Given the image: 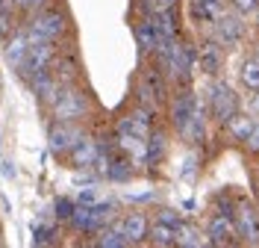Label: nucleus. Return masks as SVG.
<instances>
[{
	"mask_svg": "<svg viewBox=\"0 0 259 248\" xmlns=\"http://www.w3.org/2000/svg\"><path fill=\"white\" fill-rule=\"evenodd\" d=\"M162 154H165V136H153L150 142H147V160H159Z\"/></svg>",
	"mask_w": 259,
	"mask_h": 248,
	"instance_id": "22",
	"label": "nucleus"
},
{
	"mask_svg": "<svg viewBox=\"0 0 259 248\" xmlns=\"http://www.w3.org/2000/svg\"><path fill=\"white\" fill-rule=\"evenodd\" d=\"M27 50H30V42H27V36L24 33H12L9 36V42H6V59H9V65L12 68L24 65Z\"/></svg>",
	"mask_w": 259,
	"mask_h": 248,
	"instance_id": "16",
	"label": "nucleus"
},
{
	"mask_svg": "<svg viewBox=\"0 0 259 248\" xmlns=\"http://www.w3.org/2000/svg\"><path fill=\"white\" fill-rule=\"evenodd\" d=\"M30 83H32V95H35V100L45 103V107H50V103L56 100V95H59V80L50 74L48 68L35 71V74L30 77Z\"/></svg>",
	"mask_w": 259,
	"mask_h": 248,
	"instance_id": "6",
	"label": "nucleus"
},
{
	"mask_svg": "<svg viewBox=\"0 0 259 248\" xmlns=\"http://www.w3.org/2000/svg\"><path fill=\"white\" fill-rule=\"evenodd\" d=\"M194 174V157H189L186 160V168H183V178H192Z\"/></svg>",
	"mask_w": 259,
	"mask_h": 248,
	"instance_id": "30",
	"label": "nucleus"
},
{
	"mask_svg": "<svg viewBox=\"0 0 259 248\" xmlns=\"http://www.w3.org/2000/svg\"><path fill=\"white\" fill-rule=\"evenodd\" d=\"M233 228H236V236H242L244 242H259V213H256V207L242 204L239 213H236V219H233Z\"/></svg>",
	"mask_w": 259,
	"mask_h": 248,
	"instance_id": "5",
	"label": "nucleus"
},
{
	"mask_svg": "<svg viewBox=\"0 0 259 248\" xmlns=\"http://www.w3.org/2000/svg\"><path fill=\"white\" fill-rule=\"evenodd\" d=\"M71 213H74V201H68V198L56 201V219H59V222H68Z\"/></svg>",
	"mask_w": 259,
	"mask_h": 248,
	"instance_id": "25",
	"label": "nucleus"
},
{
	"mask_svg": "<svg viewBox=\"0 0 259 248\" xmlns=\"http://www.w3.org/2000/svg\"><path fill=\"white\" fill-rule=\"evenodd\" d=\"M147 239L159 248H174L177 245V228L162 225V222H153V225L147 228Z\"/></svg>",
	"mask_w": 259,
	"mask_h": 248,
	"instance_id": "17",
	"label": "nucleus"
},
{
	"mask_svg": "<svg viewBox=\"0 0 259 248\" xmlns=\"http://www.w3.org/2000/svg\"><path fill=\"white\" fill-rule=\"evenodd\" d=\"M212 24H215V39H218L221 48H236V45L244 39V24L239 21V18L221 15L218 21H212Z\"/></svg>",
	"mask_w": 259,
	"mask_h": 248,
	"instance_id": "7",
	"label": "nucleus"
},
{
	"mask_svg": "<svg viewBox=\"0 0 259 248\" xmlns=\"http://www.w3.org/2000/svg\"><path fill=\"white\" fill-rule=\"evenodd\" d=\"M242 86H247L250 92H259V59H244L242 71H239Z\"/></svg>",
	"mask_w": 259,
	"mask_h": 248,
	"instance_id": "20",
	"label": "nucleus"
},
{
	"mask_svg": "<svg viewBox=\"0 0 259 248\" xmlns=\"http://www.w3.org/2000/svg\"><path fill=\"white\" fill-rule=\"evenodd\" d=\"M194 107H197V98H194L192 92H180L177 100H174V107H171V121H174V127H177V133L186 127V121L192 118Z\"/></svg>",
	"mask_w": 259,
	"mask_h": 248,
	"instance_id": "13",
	"label": "nucleus"
},
{
	"mask_svg": "<svg viewBox=\"0 0 259 248\" xmlns=\"http://www.w3.org/2000/svg\"><path fill=\"white\" fill-rule=\"evenodd\" d=\"M77 139H82V130L77 127V121H56L48 133V142L53 154H68Z\"/></svg>",
	"mask_w": 259,
	"mask_h": 248,
	"instance_id": "4",
	"label": "nucleus"
},
{
	"mask_svg": "<svg viewBox=\"0 0 259 248\" xmlns=\"http://www.w3.org/2000/svg\"><path fill=\"white\" fill-rule=\"evenodd\" d=\"M206 242H209L206 233H200L194 225H183V222L177 225V245L180 248H200V245H206Z\"/></svg>",
	"mask_w": 259,
	"mask_h": 248,
	"instance_id": "18",
	"label": "nucleus"
},
{
	"mask_svg": "<svg viewBox=\"0 0 259 248\" xmlns=\"http://www.w3.org/2000/svg\"><path fill=\"white\" fill-rule=\"evenodd\" d=\"M180 136H183L189 145H200V142L206 139V116H203V107H200V103L194 107L192 118L186 121V127L180 130Z\"/></svg>",
	"mask_w": 259,
	"mask_h": 248,
	"instance_id": "12",
	"label": "nucleus"
},
{
	"mask_svg": "<svg viewBox=\"0 0 259 248\" xmlns=\"http://www.w3.org/2000/svg\"><path fill=\"white\" fill-rule=\"evenodd\" d=\"M236 236V228H233V216L218 213L209 219V228H206V239L212 245H221V242H230Z\"/></svg>",
	"mask_w": 259,
	"mask_h": 248,
	"instance_id": "9",
	"label": "nucleus"
},
{
	"mask_svg": "<svg viewBox=\"0 0 259 248\" xmlns=\"http://www.w3.org/2000/svg\"><path fill=\"white\" fill-rule=\"evenodd\" d=\"M12 24H15L12 9L9 6H0V36H12Z\"/></svg>",
	"mask_w": 259,
	"mask_h": 248,
	"instance_id": "23",
	"label": "nucleus"
},
{
	"mask_svg": "<svg viewBox=\"0 0 259 248\" xmlns=\"http://www.w3.org/2000/svg\"><path fill=\"white\" fill-rule=\"evenodd\" d=\"M0 6H6V0H0Z\"/></svg>",
	"mask_w": 259,
	"mask_h": 248,
	"instance_id": "34",
	"label": "nucleus"
},
{
	"mask_svg": "<svg viewBox=\"0 0 259 248\" xmlns=\"http://www.w3.org/2000/svg\"><path fill=\"white\" fill-rule=\"evenodd\" d=\"M24 6H27V9H45V6H48V0H27Z\"/></svg>",
	"mask_w": 259,
	"mask_h": 248,
	"instance_id": "31",
	"label": "nucleus"
},
{
	"mask_svg": "<svg viewBox=\"0 0 259 248\" xmlns=\"http://www.w3.org/2000/svg\"><path fill=\"white\" fill-rule=\"evenodd\" d=\"M50 107H53L56 121H80L85 116V110H89V98L80 89H59V95Z\"/></svg>",
	"mask_w": 259,
	"mask_h": 248,
	"instance_id": "1",
	"label": "nucleus"
},
{
	"mask_svg": "<svg viewBox=\"0 0 259 248\" xmlns=\"http://www.w3.org/2000/svg\"><path fill=\"white\" fill-rule=\"evenodd\" d=\"M239 110V95L227 86V83H212V95H209V113L218 124H224L227 118Z\"/></svg>",
	"mask_w": 259,
	"mask_h": 248,
	"instance_id": "2",
	"label": "nucleus"
},
{
	"mask_svg": "<svg viewBox=\"0 0 259 248\" xmlns=\"http://www.w3.org/2000/svg\"><path fill=\"white\" fill-rule=\"evenodd\" d=\"M130 174H133V171H130V165L121 163V160L109 163V168H106V178H109V181H127Z\"/></svg>",
	"mask_w": 259,
	"mask_h": 248,
	"instance_id": "21",
	"label": "nucleus"
},
{
	"mask_svg": "<svg viewBox=\"0 0 259 248\" xmlns=\"http://www.w3.org/2000/svg\"><path fill=\"white\" fill-rule=\"evenodd\" d=\"M197 65H200V71H203V74L215 77V74L221 71V65H224V53H221V45H218V42H209V45H203V48L197 50Z\"/></svg>",
	"mask_w": 259,
	"mask_h": 248,
	"instance_id": "11",
	"label": "nucleus"
},
{
	"mask_svg": "<svg viewBox=\"0 0 259 248\" xmlns=\"http://www.w3.org/2000/svg\"><path fill=\"white\" fill-rule=\"evenodd\" d=\"M256 213H259V210H256Z\"/></svg>",
	"mask_w": 259,
	"mask_h": 248,
	"instance_id": "35",
	"label": "nucleus"
},
{
	"mask_svg": "<svg viewBox=\"0 0 259 248\" xmlns=\"http://www.w3.org/2000/svg\"><path fill=\"white\" fill-rule=\"evenodd\" d=\"M253 124H256V118L250 116V113H242V110H236V113H233V116H230V118L224 121L227 133H230V136H233L236 142H244Z\"/></svg>",
	"mask_w": 259,
	"mask_h": 248,
	"instance_id": "14",
	"label": "nucleus"
},
{
	"mask_svg": "<svg viewBox=\"0 0 259 248\" xmlns=\"http://www.w3.org/2000/svg\"><path fill=\"white\" fill-rule=\"evenodd\" d=\"M30 27H32L38 36H41V39L56 42L59 36L68 33V18H65V12H59V9H45V12L35 18Z\"/></svg>",
	"mask_w": 259,
	"mask_h": 248,
	"instance_id": "3",
	"label": "nucleus"
},
{
	"mask_svg": "<svg viewBox=\"0 0 259 248\" xmlns=\"http://www.w3.org/2000/svg\"><path fill=\"white\" fill-rule=\"evenodd\" d=\"M233 9H236L239 15H253L259 9V0H233Z\"/></svg>",
	"mask_w": 259,
	"mask_h": 248,
	"instance_id": "24",
	"label": "nucleus"
},
{
	"mask_svg": "<svg viewBox=\"0 0 259 248\" xmlns=\"http://www.w3.org/2000/svg\"><path fill=\"white\" fill-rule=\"evenodd\" d=\"M12 3H15V6H24V3H27V0H12Z\"/></svg>",
	"mask_w": 259,
	"mask_h": 248,
	"instance_id": "32",
	"label": "nucleus"
},
{
	"mask_svg": "<svg viewBox=\"0 0 259 248\" xmlns=\"http://www.w3.org/2000/svg\"><path fill=\"white\" fill-rule=\"evenodd\" d=\"M253 15H256V27H259V9H256V12H253Z\"/></svg>",
	"mask_w": 259,
	"mask_h": 248,
	"instance_id": "33",
	"label": "nucleus"
},
{
	"mask_svg": "<svg viewBox=\"0 0 259 248\" xmlns=\"http://www.w3.org/2000/svg\"><path fill=\"white\" fill-rule=\"evenodd\" d=\"M153 6H156V9H174L177 0H153Z\"/></svg>",
	"mask_w": 259,
	"mask_h": 248,
	"instance_id": "29",
	"label": "nucleus"
},
{
	"mask_svg": "<svg viewBox=\"0 0 259 248\" xmlns=\"http://www.w3.org/2000/svg\"><path fill=\"white\" fill-rule=\"evenodd\" d=\"M97 245L103 248H127V236H124V231H121V225H115V228H103L100 231V239H97Z\"/></svg>",
	"mask_w": 259,
	"mask_h": 248,
	"instance_id": "19",
	"label": "nucleus"
},
{
	"mask_svg": "<svg viewBox=\"0 0 259 248\" xmlns=\"http://www.w3.org/2000/svg\"><path fill=\"white\" fill-rule=\"evenodd\" d=\"M242 145L250 151V154H259V124H253V127H250V133H247V139H244Z\"/></svg>",
	"mask_w": 259,
	"mask_h": 248,
	"instance_id": "27",
	"label": "nucleus"
},
{
	"mask_svg": "<svg viewBox=\"0 0 259 248\" xmlns=\"http://www.w3.org/2000/svg\"><path fill=\"white\" fill-rule=\"evenodd\" d=\"M95 201H97L95 189H82V192H80V204H95Z\"/></svg>",
	"mask_w": 259,
	"mask_h": 248,
	"instance_id": "28",
	"label": "nucleus"
},
{
	"mask_svg": "<svg viewBox=\"0 0 259 248\" xmlns=\"http://www.w3.org/2000/svg\"><path fill=\"white\" fill-rule=\"evenodd\" d=\"M136 42H139V48L145 50V53H165V42H162L159 27H156L153 18H145L136 27Z\"/></svg>",
	"mask_w": 259,
	"mask_h": 248,
	"instance_id": "8",
	"label": "nucleus"
},
{
	"mask_svg": "<svg viewBox=\"0 0 259 248\" xmlns=\"http://www.w3.org/2000/svg\"><path fill=\"white\" fill-rule=\"evenodd\" d=\"M156 222L177 228V225H180V213H177V210H171V207H162V210H159V219H156Z\"/></svg>",
	"mask_w": 259,
	"mask_h": 248,
	"instance_id": "26",
	"label": "nucleus"
},
{
	"mask_svg": "<svg viewBox=\"0 0 259 248\" xmlns=\"http://www.w3.org/2000/svg\"><path fill=\"white\" fill-rule=\"evenodd\" d=\"M147 228H150V222H147L145 213H127L124 216V222H121V231H124V236H127L130 245L145 242L147 239Z\"/></svg>",
	"mask_w": 259,
	"mask_h": 248,
	"instance_id": "10",
	"label": "nucleus"
},
{
	"mask_svg": "<svg viewBox=\"0 0 259 248\" xmlns=\"http://www.w3.org/2000/svg\"><path fill=\"white\" fill-rule=\"evenodd\" d=\"M97 154H100V148H97L92 139H77L74 142V148H71V160H74V165H80V168H89V165L97 160Z\"/></svg>",
	"mask_w": 259,
	"mask_h": 248,
	"instance_id": "15",
	"label": "nucleus"
}]
</instances>
